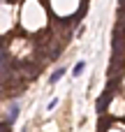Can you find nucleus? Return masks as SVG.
I'll return each instance as SVG.
<instances>
[{
  "label": "nucleus",
  "instance_id": "f257e3e1",
  "mask_svg": "<svg viewBox=\"0 0 125 132\" xmlns=\"http://www.w3.org/2000/svg\"><path fill=\"white\" fill-rule=\"evenodd\" d=\"M63 74H65V67H58V70L51 74V79H49V81H51V84H56V81H60V77H63Z\"/></svg>",
  "mask_w": 125,
  "mask_h": 132
},
{
  "label": "nucleus",
  "instance_id": "f03ea898",
  "mask_svg": "<svg viewBox=\"0 0 125 132\" xmlns=\"http://www.w3.org/2000/svg\"><path fill=\"white\" fill-rule=\"evenodd\" d=\"M16 114H19V104L14 102V104H12V109H9V116H7V123H14V118H16Z\"/></svg>",
  "mask_w": 125,
  "mask_h": 132
},
{
  "label": "nucleus",
  "instance_id": "7ed1b4c3",
  "mask_svg": "<svg viewBox=\"0 0 125 132\" xmlns=\"http://www.w3.org/2000/svg\"><path fill=\"white\" fill-rule=\"evenodd\" d=\"M84 70H86V63H84V60H79V63L74 65V70H72V74H74V77H79Z\"/></svg>",
  "mask_w": 125,
  "mask_h": 132
}]
</instances>
